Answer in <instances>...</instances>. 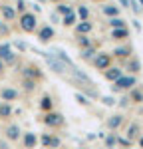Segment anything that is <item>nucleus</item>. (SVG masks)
<instances>
[{
  "instance_id": "nucleus-39",
  "label": "nucleus",
  "mask_w": 143,
  "mask_h": 149,
  "mask_svg": "<svg viewBox=\"0 0 143 149\" xmlns=\"http://www.w3.org/2000/svg\"><path fill=\"white\" fill-rule=\"evenodd\" d=\"M18 10H24V0H18Z\"/></svg>"
},
{
  "instance_id": "nucleus-5",
  "label": "nucleus",
  "mask_w": 143,
  "mask_h": 149,
  "mask_svg": "<svg viewBox=\"0 0 143 149\" xmlns=\"http://www.w3.org/2000/svg\"><path fill=\"white\" fill-rule=\"evenodd\" d=\"M0 60H4L6 64H14V62H16V54L10 50L8 44H2V46H0Z\"/></svg>"
},
{
  "instance_id": "nucleus-40",
  "label": "nucleus",
  "mask_w": 143,
  "mask_h": 149,
  "mask_svg": "<svg viewBox=\"0 0 143 149\" xmlns=\"http://www.w3.org/2000/svg\"><path fill=\"white\" fill-rule=\"evenodd\" d=\"M0 149H8V145H6L4 141H0Z\"/></svg>"
},
{
  "instance_id": "nucleus-12",
  "label": "nucleus",
  "mask_w": 143,
  "mask_h": 149,
  "mask_svg": "<svg viewBox=\"0 0 143 149\" xmlns=\"http://www.w3.org/2000/svg\"><path fill=\"white\" fill-rule=\"evenodd\" d=\"M18 135H20V127H18V125H10L8 129H6V137L10 139V141L18 139Z\"/></svg>"
},
{
  "instance_id": "nucleus-22",
  "label": "nucleus",
  "mask_w": 143,
  "mask_h": 149,
  "mask_svg": "<svg viewBox=\"0 0 143 149\" xmlns=\"http://www.w3.org/2000/svg\"><path fill=\"white\" fill-rule=\"evenodd\" d=\"M117 143V139H115V135L111 133V135H107V139H106V147L107 149H113V145Z\"/></svg>"
},
{
  "instance_id": "nucleus-15",
  "label": "nucleus",
  "mask_w": 143,
  "mask_h": 149,
  "mask_svg": "<svg viewBox=\"0 0 143 149\" xmlns=\"http://www.w3.org/2000/svg\"><path fill=\"white\" fill-rule=\"evenodd\" d=\"M121 121H123V117H121V115H113V117H109V119H107V127L117 129V127L121 125Z\"/></svg>"
},
{
  "instance_id": "nucleus-43",
  "label": "nucleus",
  "mask_w": 143,
  "mask_h": 149,
  "mask_svg": "<svg viewBox=\"0 0 143 149\" xmlns=\"http://www.w3.org/2000/svg\"><path fill=\"white\" fill-rule=\"evenodd\" d=\"M139 2H141V6H143V0H139Z\"/></svg>"
},
{
  "instance_id": "nucleus-25",
  "label": "nucleus",
  "mask_w": 143,
  "mask_h": 149,
  "mask_svg": "<svg viewBox=\"0 0 143 149\" xmlns=\"http://www.w3.org/2000/svg\"><path fill=\"white\" fill-rule=\"evenodd\" d=\"M58 12L64 14V16H68V14H72V8L68 6V4H62V6H58Z\"/></svg>"
},
{
  "instance_id": "nucleus-17",
  "label": "nucleus",
  "mask_w": 143,
  "mask_h": 149,
  "mask_svg": "<svg viewBox=\"0 0 143 149\" xmlns=\"http://www.w3.org/2000/svg\"><path fill=\"white\" fill-rule=\"evenodd\" d=\"M111 38H115V40H123V38H127V30H125V28H115V30L111 32Z\"/></svg>"
},
{
  "instance_id": "nucleus-29",
  "label": "nucleus",
  "mask_w": 143,
  "mask_h": 149,
  "mask_svg": "<svg viewBox=\"0 0 143 149\" xmlns=\"http://www.w3.org/2000/svg\"><path fill=\"white\" fill-rule=\"evenodd\" d=\"M76 100H78V103H82V105H90L87 97H85V95H82V93H76Z\"/></svg>"
},
{
  "instance_id": "nucleus-41",
  "label": "nucleus",
  "mask_w": 143,
  "mask_h": 149,
  "mask_svg": "<svg viewBox=\"0 0 143 149\" xmlns=\"http://www.w3.org/2000/svg\"><path fill=\"white\" fill-rule=\"evenodd\" d=\"M139 145H141V147H143V137H139Z\"/></svg>"
},
{
  "instance_id": "nucleus-32",
  "label": "nucleus",
  "mask_w": 143,
  "mask_h": 149,
  "mask_svg": "<svg viewBox=\"0 0 143 149\" xmlns=\"http://www.w3.org/2000/svg\"><path fill=\"white\" fill-rule=\"evenodd\" d=\"M80 46H82V48H87V46H90V40H87L85 36H82V38H80Z\"/></svg>"
},
{
  "instance_id": "nucleus-11",
  "label": "nucleus",
  "mask_w": 143,
  "mask_h": 149,
  "mask_svg": "<svg viewBox=\"0 0 143 149\" xmlns=\"http://www.w3.org/2000/svg\"><path fill=\"white\" fill-rule=\"evenodd\" d=\"M36 143H38V139H36L34 133H26V135H24V145H26L28 149H34Z\"/></svg>"
},
{
  "instance_id": "nucleus-28",
  "label": "nucleus",
  "mask_w": 143,
  "mask_h": 149,
  "mask_svg": "<svg viewBox=\"0 0 143 149\" xmlns=\"http://www.w3.org/2000/svg\"><path fill=\"white\" fill-rule=\"evenodd\" d=\"M42 109H52V100L50 97H42Z\"/></svg>"
},
{
  "instance_id": "nucleus-38",
  "label": "nucleus",
  "mask_w": 143,
  "mask_h": 149,
  "mask_svg": "<svg viewBox=\"0 0 143 149\" xmlns=\"http://www.w3.org/2000/svg\"><path fill=\"white\" fill-rule=\"evenodd\" d=\"M133 26H135V30H141V24L137 22V20H133Z\"/></svg>"
},
{
  "instance_id": "nucleus-23",
  "label": "nucleus",
  "mask_w": 143,
  "mask_h": 149,
  "mask_svg": "<svg viewBox=\"0 0 143 149\" xmlns=\"http://www.w3.org/2000/svg\"><path fill=\"white\" fill-rule=\"evenodd\" d=\"M24 90H28V92H32V90H36V81L34 80H24Z\"/></svg>"
},
{
  "instance_id": "nucleus-31",
  "label": "nucleus",
  "mask_w": 143,
  "mask_h": 149,
  "mask_svg": "<svg viewBox=\"0 0 143 149\" xmlns=\"http://www.w3.org/2000/svg\"><path fill=\"white\" fill-rule=\"evenodd\" d=\"M127 54H129V50H127V48H117V50H115V56H127Z\"/></svg>"
},
{
  "instance_id": "nucleus-18",
  "label": "nucleus",
  "mask_w": 143,
  "mask_h": 149,
  "mask_svg": "<svg viewBox=\"0 0 143 149\" xmlns=\"http://www.w3.org/2000/svg\"><path fill=\"white\" fill-rule=\"evenodd\" d=\"M137 133H139V125H137V123L129 125V129H127V139H135Z\"/></svg>"
},
{
  "instance_id": "nucleus-7",
  "label": "nucleus",
  "mask_w": 143,
  "mask_h": 149,
  "mask_svg": "<svg viewBox=\"0 0 143 149\" xmlns=\"http://www.w3.org/2000/svg\"><path fill=\"white\" fill-rule=\"evenodd\" d=\"M0 97H2L4 102H12V100L18 97V92H16V90H10V88H4V90L0 92Z\"/></svg>"
},
{
  "instance_id": "nucleus-13",
  "label": "nucleus",
  "mask_w": 143,
  "mask_h": 149,
  "mask_svg": "<svg viewBox=\"0 0 143 149\" xmlns=\"http://www.w3.org/2000/svg\"><path fill=\"white\" fill-rule=\"evenodd\" d=\"M52 36H54V30H52L50 26H44V28L40 30V40H42V42H48Z\"/></svg>"
},
{
  "instance_id": "nucleus-20",
  "label": "nucleus",
  "mask_w": 143,
  "mask_h": 149,
  "mask_svg": "<svg viewBox=\"0 0 143 149\" xmlns=\"http://www.w3.org/2000/svg\"><path fill=\"white\" fill-rule=\"evenodd\" d=\"M103 12H106L107 16H111V18H115V16L119 14V8H117V6H106V8H103Z\"/></svg>"
},
{
  "instance_id": "nucleus-36",
  "label": "nucleus",
  "mask_w": 143,
  "mask_h": 149,
  "mask_svg": "<svg viewBox=\"0 0 143 149\" xmlns=\"http://www.w3.org/2000/svg\"><path fill=\"white\" fill-rule=\"evenodd\" d=\"M0 34H4V36L8 34V28H6V26H4L2 22H0Z\"/></svg>"
},
{
  "instance_id": "nucleus-19",
  "label": "nucleus",
  "mask_w": 143,
  "mask_h": 149,
  "mask_svg": "<svg viewBox=\"0 0 143 149\" xmlns=\"http://www.w3.org/2000/svg\"><path fill=\"white\" fill-rule=\"evenodd\" d=\"M10 113H12L10 105L8 103H0V117H10Z\"/></svg>"
},
{
  "instance_id": "nucleus-4",
  "label": "nucleus",
  "mask_w": 143,
  "mask_h": 149,
  "mask_svg": "<svg viewBox=\"0 0 143 149\" xmlns=\"http://www.w3.org/2000/svg\"><path fill=\"white\" fill-rule=\"evenodd\" d=\"M44 123L50 127H60V125H64V115L62 113H46V117H44Z\"/></svg>"
},
{
  "instance_id": "nucleus-42",
  "label": "nucleus",
  "mask_w": 143,
  "mask_h": 149,
  "mask_svg": "<svg viewBox=\"0 0 143 149\" xmlns=\"http://www.w3.org/2000/svg\"><path fill=\"white\" fill-rule=\"evenodd\" d=\"M2 70H4V64H2V62H0V72H2Z\"/></svg>"
},
{
  "instance_id": "nucleus-26",
  "label": "nucleus",
  "mask_w": 143,
  "mask_h": 149,
  "mask_svg": "<svg viewBox=\"0 0 143 149\" xmlns=\"http://www.w3.org/2000/svg\"><path fill=\"white\" fill-rule=\"evenodd\" d=\"M92 54H94V48H85V50H82V54H80V56H82L83 60H90Z\"/></svg>"
},
{
  "instance_id": "nucleus-24",
  "label": "nucleus",
  "mask_w": 143,
  "mask_h": 149,
  "mask_svg": "<svg viewBox=\"0 0 143 149\" xmlns=\"http://www.w3.org/2000/svg\"><path fill=\"white\" fill-rule=\"evenodd\" d=\"M76 22V16H74V12H72V14H68V16H64V26H72V24Z\"/></svg>"
},
{
  "instance_id": "nucleus-3",
  "label": "nucleus",
  "mask_w": 143,
  "mask_h": 149,
  "mask_svg": "<svg viewBox=\"0 0 143 149\" xmlns=\"http://www.w3.org/2000/svg\"><path fill=\"white\" fill-rule=\"evenodd\" d=\"M20 26H22L24 32H34L36 16H34V14H22V18H20Z\"/></svg>"
},
{
  "instance_id": "nucleus-6",
  "label": "nucleus",
  "mask_w": 143,
  "mask_h": 149,
  "mask_svg": "<svg viewBox=\"0 0 143 149\" xmlns=\"http://www.w3.org/2000/svg\"><path fill=\"white\" fill-rule=\"evenodd\" d=\"M109 64H111L109 54H97V56H95V68L97 70H107Z\"/></svg>"
},
{
  "instance_id": "nucleus-34",
  "label": "nucleus",
  "mask_w": 143,
  "mask_h": 149,
  "mask_svg": "<svg viewBox=\"0 0 143 149\" xmlns=\"http://www.w3.org/2000/svg\"><path fill=\"white\" fill-rule=\"evenodd\" d=\"M131 95H133V100H135V102H143V95L139 92H131Z\"/></svg>"
},
{
  "instance_id": "nucleus-35",
  "label": "nucleus",
  "mask_w": 143,
  "mask_h": 149,
  "mask_svg": "<svg viewBox=\"0 0 143 149\" xmlns=\"http://www.w3.org/2000/svg\"><path fill=\"white\" fill-rule=\"evenodd\" d=\"M103 103H106V105H113L115 100H113V97H103Z\"/></svg>"
},
{
  "instance_id": "nucleus-37",
  "label": "nucleus",
  "mask_w": 143,
  "mask_h": 149,
  "mask_svg": "<svg viewBox=\"0 0 143 149\" xmlns=\"http://www.w3.org/2000/svg\"><path fill=\"white\" fill-rule=\"evenodd\" d=\"M16 48H18L20 52H24V50H26V44H24V42H16Z\"/></svg>"
},
{
  "instance_id": "nucleus-14",
  "label": "nucleus",
  "mask_w": 143,
  "mask_h": 149,
  "mask_svg": "<svg viewBox=\"0 0 143 149\" xmlns=\"http://www.w3.org/2000/svg\"><path fill=\"white\" fill-rule=\"evenodd\" d=\"M24 76L30 80V78H40V70L36 68V66H28V68L24 70Z\"/></svg>"
},
{
  "instance_id": "nucleus-1",
  "label": "nucleus",
  "mask_w": 143,
  "mask_h": 149,
  "mask_svg": "<svg viewBox=\"0 0 143 149\" xmlns=\"http://www.w3.org/2000/svg\"><path fill=\"white\" fill-rule=\"evenodd\" d=\"M42 56H44V60H46V64L50 66V70H52V72H56V74H60V76H66V74H70V72H72L66 64H62L58 58L52 56L50 52H48V54H42Z\"/></svg>"
},
{
  "instance_id": "nucleus-10",
  "label": "nucleus",
  "mask_w": 143,
  "mask_h": 149,
  "mask_svg": "<svg viewBox=\"0 0 143 149\" xmlns=\"http://www.w3.org/2000/svg\"><path fill=\"white\" fill-rule=\"evenodd\" d=\"M106 78L111 80V81H115L117 78H121V70L119 68H107L106 70Z\"/></svg>"
},
{
  "instance_id": "nucleus-33",
  "label": "nucleus",
  "mask_w": 143,
  "mask_h": 149,
  "mask_svg": "<svg viewBox=\"0 0 143 149\" xmlns=\"http://www.w3.org/2000/svg\"><path fill=\"white\" fill-rule=\"evenodd\" d=\"M129 6L133 8V12H135V14H139V12H141V10H139V6L135 4V0H129Z\"/></svg>"
},
{
  "instance_id": "nucleus-16",
  "label": "nucleus",
  "mask_w": 143,
  "mask_h": 149,
  "mask_svg": "<svg viewBox=\"0 0 143 149\" xmlns=\"http://www.w3.org/2000/svg\"><path fill=\"white\" fill-rule=\"evenodd\" d=\"M78 34H87V32H92V24L90 22H85V20H82V22L78 24Z\"/></svg>"
},
{
  "instance_id": "nucleus-2",
  "label": "nucleus",
  "mask_w": 143,
  "mask_h": 149,
  "mask_svg": "<svg viewBox=\"0 0 143 149\" xmlns=\"http://www.w3.org/2000/svg\"><path fill=\"white\" fill-rule=\"evenodd\" d=\"M135 78H133V76H121V78H117V80H115V84H113V88H115V90H127V88H133V86H135Z\"/></svg>"
},
{
  "instance_id": "nucleus-21",
  "label": "nucleus",
  "mask_w": 143,
  "mask_h": 149,
  "mask_svg": "<svg viewBox=\"0 0 143 149\" xmlns=\"http://www.w3.org/2000/svg\"><path fill=\"white\" fill-rule=\"evenodd\" d=\"M109 24H111L113 28H125V22H123L121 18H117V16H115V18H111V20H109Z\"/></svg>"
},
{
  "instance_id": "nucleus-8",
  "label": "nucleus",
  "mask_w": 143,
  "mask_h": 149,
  "mask_svg": "<svg viewBox=\"0 0 143 149\" xmlns=\"http://www.w3.org/2000/svg\"><path fill=\"white\" fill-rule=\"evenodd\" d=\"M0 12H2V16H4L6 20H14V16H16L14 8H10L8 4H2V6H0Z\"/></svg>"
},
{
  "instance_id": "nucleus-9",
  "label": "nucleus",
  "mask_w": 143,
  "mask_h": 149,
  "mask_svg": "<svg viewBox=\"0 0 143 149\" xmlns=\"http://www.w3.org/2000/svg\"><path fill=\"white\" fill-rule=\"evenodd\" d=\"M42 143H44L46 147H52V149L60 147V139L58 137H50V135H44V137H42Z\"/></svg>"
},
{
  "instance_id": "nucleus-30",
  "label": "nucleus",
  "mask_w": 143,
  "mask_h": 149,
  "mask_svg": "<svg viewBox=\"0 0 143 149\" xmlns=\"http://www.w3.org/2000/svg\"><path fill=\"white\" fill-rule=\"evenodd\" d=\"M78 14H80V18H82V20H85L90 12H87V8H85V6H80V10H78Z\"/></svg>"
},
{
  "instance_id": "nucleus-27",
  "label": "nucleus",
  "mask_w": 143,
  "mask_h": 149,
  "mask_svg": "<svg viewBox=\"0 0 143 149\" xmlns=\"http://www.w3.org/2000/svg\"><path fill=\"white\" fill-rule=\"evenodd\" d=\"M127 68H129L131 72H139V68H141V66H139V62H137V60H131L129 64H127Z\"/></svg>"
}]
</instances>
